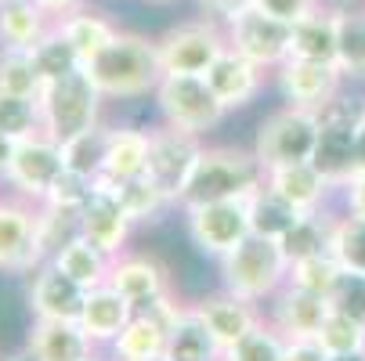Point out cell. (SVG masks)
Wrapping results in <instances>:
<instances>
[{
	"instance_id": "obj_49",
	"label": "cell",
	"mask_w": 365,
	"mask_h": 361,
	"mask_svg": "<svg viewBox=\"0 0 365 361\" xmlns=\"http://www.w3.org/2000/svg\"><path fill=\"white\" fill-rule=\"evenodd\" d=\"M340 192H344V206H347V214L365 217V174H351V181H347Z\"/></svg>"
},
{
	"instance_id": "obj_32",
	"label": "cell",
	"mask_w": 365,
	"mask_h": 361,
	"mask_svg": "<svg viewBox=\"0 0 365 361\" xmlns=\"http://www.w3.org/2000/svg\"><path fill=\"white\" fill-rule=\"evenodd\" d=\"M304 214L297 206H289L282 195H275L268 184H260L250 192V228L257 235H268V239H282Z\"/></svg>"
},
{
	"instance_id": "obj_55",
	"label": "cell",
	"mask_w": 365,
	"mask_h": 361,
	"mask_svg": "<svg viewBox=\"0 0 365 361\" xmlns=\"http://www.w3.org/2000/svg\"><path fill=\"white\" fill-rule=\"evenodd\" d=\"M0 4H4V0H0Z\"/></svg>"
},
{
	"instance_id": "obj_52",
	"label": "cell",
	"mask_w": 365,
	"mask_h": 361,
	"mask_svg": "<svg viewBox=\"0 0 365 361\" xmlns=\"http://www.w3.org/2000/svg\"><path fill=\"white\" fill-rule=\"evenodd\" d=\"M36 4L43 8V11H51V15H69V11H76L80 4H83V0H36Z\"/></svg>"
},
{
	"instance_id": "obj_38",
	"label": "cell",
	"mask_w": 365,
	"mask_h": 361,
	"mask_svg": "<svg viewBox=\"0 0 365 361\" xmlns=\"http://www.w3.org/2000/svg\"><path fill=\"white\" fill-rule=\"evenodd\" d=\"M0 90L40 98L43 76H40V69L33 62L29 47H0Z\"/></svg>"
},
{
	"instance_id": "obj_18",
	"label": "cell",
	"mask_w": 365,
	"mask_h": 361,
	"mask_svg": "<svg viewBox=\"0 0 365 361\" xmlns=\"http://www.w3.org/2000/svg\"><path fill=\"white\" fill-rule=\"evenodd\" d=\"M333 311V300L329 296H319V293H307V289H297V286H282L275 296H272V325L286 336V340H315L326 315Z\"/></svg>"
},
{
	"instance_id": "obj_6",
	"label": "cell",
	"mask_w": 365,
	"mask_h": 361,
	"mask_svg": "<svg viewBox=\"0 0 365 361\" xmlns=\"http://www.w3.org/2000/svg\"><path fill=\"white\" fill-rule=\"evenodd\" d=\"M319 123L322 113L300 109V105H282L268 120H260L253 152L264 170L286 167V163H311L319 145Z\"/></svg>"
},
{
	"instance_id": "obj_2",
	"label": "cell",
	"mask_w": 365,
	"mask_h": 361,
	"mask_svg": "<svg viewBox=\"0 0 365 361\" xmlns=\"http://www.w3.org/2000/svg\"><path fill=\"white\" fill-rule=\"evenodd\" d=\"M264 184V167H260L253 148L239 145H202L199 159L192 167V177L181 192V210L199 202H217V199H239L253 188Z\"/></svg>"
},
{
	"instance_id": "obj_30",
	"label": "cell",
	"mask_w": 365,
	"mask_h": 361,
	"mask_svg": "<svg viewBox=\"0 0 365 361\" xmlns=\"http://www.w3.org/2000/svg\"><path fill=\"white\" fill-rule=\"evenodd\" d=\"M293 55L315 58V62H336V19H333V11L315 8L293 22Z\"/></svg>"
},
{
	"instance_id": "obj_12",
	"label": "cell",
	"mask_w": 365,
	"mask_h": 361,
	"mask_svg": "<svg viewBox=\"0 0 365 361\" xmlns=\"http://www.w3.org/2000/svg\"><path fill=\"white\" fill-rule=\"evenodd\" d=\"M181 300L174 293L152 300L148 307H138L134 318L123 325V333L109 343L113 347V361H163V347H167V329L181 311Z\"/></svg>"
},
{
	"instance_id": "obj_51",
	"label": "cell",
	"mask_w": 365,
	"mask_h": 361,
	"mask_svg": "<svg viewBox=\"0 0 365 361\" xmlns=\"http://www.w3.org/2000/svg\"><path fill=\"white\" fill-rule=\"evenodd\" d=\"M15 137H8V134H0V181L8 177V167H11V156H15Z\"/></svg>"
},
{
	"instance_id": "obj_46",
	"label": "cell",
	"mask_w": 365,
	"mask_h": 361,
	"mask_svg": "<svg viewBox=\"0 0 365 361\" xmlns=\"http://www.w3.org/2000/svg\"><path fill=\"white\" fill-rule=\"evenodd\" d=\"M253 8L268 11V15H275V19H282V22H297V19H304L307 11H315L319 0H253Z\"/></svg>"
},
{
	"instance_id": "obj_24",
	"label": "cell",
	"mask_w": 365,
	"mask_h": 361,
	"mask_svg": "<svg viewBox=\"0 0 365 361\" xmlns=\"http://www.w3.org/2000/svg\"><path fill=\"white\" fill-rule=\"evenodd\" d=\"M29 347L40 354V361H94L98 357V343L80 329V322L36 318L29 329Z\"/></svg>"
},
{
	"instance_id": "obj_56",
	"label": "cell",
	"mask_w": 365,
	"mask_h": 361,
	"mask_svg": "<svg viewBox=\"0 0 365 361\" xmlns=\"http://www.w3.org/2000/svg\"><path fill=\"white\" fill-rule=\"evenodd\" d=\"M361 361H365V357H361Z\"/></svg>"
},
{
	"instance_id": "obj_50",
	"label": "cell",
	"mask_w": 365,
	"mask_h": 361,
	"mask_svg": "<svg viewBox=\"0 0 365 361\" xmlns=\"http://www.w3.org/2000/svg\"><path fill=\"white\" fill-rule=\"evenodd\" d=\"M354 174H365V109L358 116V137H354Z\"/></svg>"
},
{
	"instance_id": "obj_17",
	"label": "cell",
	"mask_w": 365,
	"mask_h": 361,
	"mask_svg": "<svg viewBox=\"0 0 365 361\" xmlns=\"http://www.w3.org/2000/svg\"><path fill=\"white\" fill-rule=\"evenodd\" d=\"M87 289L80 282H73L58 264H40L33 271V286H29V307L36 318H51V322H80Z\"/></svg>"
},
{
	"instance_id": "obj_5",
	"label": "cell",
	"mask_w": 365,
	"mask_h": 361,
	"mask_svg": "<svg viewBox=\"0 0 365 361\" xmlns=\"http://www.w3.org/2000/svg\"><path fill=\"white\" fill-rule=\"evenodd\" d=\"M152 98L167 127H178L199 137L206 130L221 127V120L228 116V109L221 105V98L214 94L210 80L202 73H167L160 87L152 90Z\"/></svg>"
},
{
	"instance_id": "obj_3",
	"label": "cell",
	"mask_w": 365,
	"mask_h": 361,
	"mask_svg": "<svg viewBox=\"0 0 365 361\" xmlns=\"http://www.w3.org/2000/svg\"><path fill=\"white\" fill-rule=\"evenodd\" d=\"M217 264H221L225 289H232L235 296L253 300V303L272 300L289 282V256H286L282 242L257 235V231H250Z\"/></svg>"
},
{
	"instance_id": "obj_1",
	"label": "cell",
	"mask_w": 365,
	"mask_h": 361,
	"mask_svg": "<svg viewBox=\"0 0 365 361\" xmlns=\"http://www.w3.org/2000/svg\"><path fill=\"white\" fill-rule=\"evenodd\" d=\"M91 80L98 83V90L106 98H145L160 87L163 80V66H160V47L155 40L141 36V33H116L98 55L87 62Z\"/></svg>"
},
{
	"instance_id": "obj_28",
	"label": "cell",
	"mask_w": 365,
	"mask_h": 361,
	"mask_svg": "<svg viewBox=\"0 0 365 361\" xmlns=\"http://www.w3.org/2000/svg\"><path fill=\"white\" fill-rule=\"evenodd\" d=\"M51 264H58L73 282H80L83 289H94V286H106L109 282V268H113V256L106 249H98L94 242H87L83 235H76L73 242H66Z\"/></svg>"
},
{
	"instance_id": "obj_36",
	"label": "cell",
	"mask_w": 365,
	"mask_h": 361,
	"mask_svg": "<svg viewBox=\"0 0 365 361\" xmlns=\"http://www.w3.org/2000/svg\"><path fill=\"white\" fill-rule=\"evenodd\" d=\"M106 148H109V127L106 123H98L69 141H62V159L69 170L98 181L101 177V167H106Z\"/></svg>"
},
{
	"instance_id": "obj_20",
	"label": "cell",
	"mask_w": 365,
	"mask_h": 361,
	"mask_svg": "<svg viewBox=\"0 0 365 361\" xmlns=\"http://www.w3.org/2000/svg\"><path fill=\"white\" fill-rule=\"evenodd\" d=\"M192 307H195V315L206 322V329L217 336L221 347H232L239 336H246L260 318H264V315H260V307H257L253 300H242V296H235L232 289L210 293V296L195 300Z\"/></svg>"
},
{
	"instance_id": "obj_41",
	"label": "cell",
	"mask_w": 365,
	"mask_h": 361,
	"mask_svg": "<svg viewBox=\"0 0 365 361\" xmlns=\"http://www.w3.org/2000/svg\"><path fill=\"white\" fill-rule=\"evenodd\" d=\"M340 275H344V268L336 264V256H333L329 249H326V253L300 256V261L289 264V286L307 289V293H319V296H333Z\"/></svg>"
},
{
	"instance_id": "obj_11",
	"label": "cell",
	"mask_w": 365,
	"mask_h": 361,
	"mask_svg": "<svg viewBox=\"0 0 365 361\" xmlns=\"http://www.w3.org/2000/svg\"><path fill=\"white\" fill-rule=\"evenodd\" d=\"M199 152H202L199 134H188V130H178V127H167V123L160 130H148V167H145V174L170 195L174 206L181 202V192L192 177Z\"/></svg>"
},
{
	"instance_id": "obj_44",
	"label": "cell",
	"mask_w": 365,
	"mask_h": 361,
	"mask_svg": "<svg viewBox=\"0 0 365 361\" xmlns=\"http://www.w3.org/2000/svg\"><path fill=\"white\" fill-rule=\"evenodd\" d=\"M91 192H94V181L66 167L58 174V181L51 184V192L43 195V202L47 206H58V210H83V202L91 199Z\"/></svg>"
},
{
	"instance_id": "obj_4",
	"label": "cell",
	"mask_w": 365,
	"mask_h": 361,
	"mask_svg": "<svg viewBox=\"0 0 365 361\" xmlns=\"http://www.w3.org/2000/svg\"><path fill=\"white\" fill-rule=\"evenodd\" d=\"M101 105L106 94L98 90V83L91 80L87 66L43 83L40 90V113H43V134H51L58 145L98 127L101 123Z\"/></svg>"
},
{
	"instance_id": "obj_7",
	"label": "cell",
	"mask_w": 365,
	"mask_h": 361,
	"mask_svg": "<svg viewBox=\"0 0 365 361\" xmlns=\"http://www.w3.org/2000/svg\"><path fill=\"white\" fill-rule=\"evenodd\" d=\"M155 47H160L163 76L167 73H202L206 76V69L228 51V33L214 19H199V22H181L167 29L155 40Z\"/></svg>"
},
{
	"instance_id": "obj_35",
	"label": "cell",
	"mask_w": 365,
	"mask_h": 361,
	"mask_svg": "<svg viewBox=\"0 0 365 361\" xmlns=\"http://www.w3.org/2000/svg\"><path fill=\"white\" fill-rule=\"evenodd\" d=\"M315 340L326 347V354L333 361H358V357H365V325L354 322L351 315H344L340 307H333V311L326 315V322H322Z\"/></svg>"
},
{
	"instance_id": "obj_27",
	"label": "cell",
	"mask_w": 365,
	"mask_h": 361,
	"mask_svg": "<svg viewBox=\"0 0 365 361\" xmlns=\"http://www.w3.org/2000/svg\"><path fill=\"white\" fill-rule=\"evenodd\" d=\"M55 26L51 11H43L36 0H4L0 4V47H29Z\"/></svg>"
},
{
	"instance_id": "obj_42",
	"label": "cell",
	"mask_w": 365,
	"mask_h": 361,
	"mask_svg": "<svg viewBox=\"0 0 365 361\" xmlns=\"http://www.w3.org/2000/svg\"><path fill=\"white\" fill-rule=\"evenodd\" d=\"M282 347H286V336L268 318H260L246 336H239L232 347H225L221 361H282Z\"/></svg>"
},
{
	"instance_id": "obj_33",
	"label": "cell",
	"mask_w": 365,
	"mask_h": 361,
	"mask_svg": "<svg viewBox=\"0 0 365 361\" xmlns=\"http://www.w3.org/2000/svg\"><path fill=\"white\" fill-rule=\"evenodd\" d=\"M76 235H80V210H58V206L36 202V256H40V264H47Z\"/></svg>"
},
{
	"instance_id": "obj_21",
	"label": "cell",
	"mask_w": 365,
	"mask_h": 361,
	"mask_svg": "<svg viewBox=\"0 0 365 361\" xmlns=\"http://www.w3.org/2000/svg\"><path fill=\"white\" fill-rule=\"evenodd\" d=\"M206 80H210L214 94L221 98V105L232 113V109L250 105V101L260 94V87H264V69L228 47L225 55L206 69Z\"/></svg>"
},
{
	"instance_id": "obj_10",
	"label": "cell",
	"mask_w": 365,
	"mask_h": 361,
	"mask_svg": "<svg viewBox=\"0 0 365 361\" xmlns=\"http://www.w3.org/2000/svg\"><path fill=\"white\" fill-rule=\"evenodd\" d=\"M365 105H351L347 98H336L322 109V123H319V145H315V163L322 170V177L333 188H344L347 177L354 174V137H358V116Z\"/></svg>"
},
{
	"instance_id": "obj_8",
	"label": "cell",
	"mask_w": 365,
	"mask_h": 361,
	"mask_svg": "<svg viewBox=\"0 0 365 361\" xmlns=\"http://www.w3.org/2000/svg\"><path fill=\"white\" fill-rule=\"evenodd\" d=\"M185 228L192 242L221 261L225 253H232L253 228H250V195L239 199H217V202H199L185 210Z\"/></svg>"
},
{
	"instance_id": "obj_9",
	"label": "cell",
	"mask_w": 365,
	"mask_h": 361,
	"mask_svg": "<svg viewBox=\"0 0 365 361\" xmlns=\"http://www.w3.org/2000/svg\"><path fill=\"white\" fill-rule=\"evenodd\" d=\"M228 47L260 69H279L293 55V22H282L260 8H246L242 15L225 22Z\"/></svg>"
},
{
	"instance_id": "obj_40",
	"label": "cell",
	"mask_w": 365,
	"mask_h": 361,
	"mask_svg": "<svg viewBox=\"0 0 365 361\" xmlns=\"http://www.w3.org/2000/svg\"><path fill=\"white\" fill-rule=\"evenodd\" d=\"M329 224H333V214L326 210H315V214H304L279 242L289 256V264L300 261V256H311V253H326L329 249Z\"/></svg>"
},
{
	"instance_id": "obj_19",
	"label": "cell",
	"mask_w": 365,
	"mask_h": 361,
	"mask_svg": "<svg viewBox=\"0 0 365 361\" xmlns=\"http://www.w3.org/2000/svg\"><path fill=\"white\" fill-rule=\"evenodd\" d=\"M109 286L116 293H123L134 303V311H138V307H148L152 300H160V296L170 293V275H167V268L155 261V256L120 253V256H113Z\"/></svg>"
},
{
	"instance_id": "obj_14",
	"label": "cell",
	"mask_w": 365,
	"mask_h": 361,
	"mask_svg": "<svg viewBox=\"0 0 365 361\" xmlns=\"http://www.w3.org/2000/svg\"><path fill=\"white\" fill-rule=\"evenodd\" d=\"M275 73H279V90L286 98V105L315 109V113H322L329 101H336L340 87H344V73L336 69V62H315V58L289 55Z\"/></svg>"
},
{
	"instance_id": "obj_48",
	"label": "cell",
	"mask_w": 365,
	"mask_h": 361,
	"mask_svg": "<svg viewBox=\"0 0 365 361\" xmlns=\"http://www.w3.org/2000/svg\"><path fill=\"white\" fill-rule=\"evenodd\" d=\"M199 8L206 11V19H214V22H228L235 15H242L246 8H253V0H199Z\"/></svg>"
},
{
	"instance_id": "obj_13",
	"label": "cell",
	"mask_w": 365,
	"mask_h": 361,
	"mask_svg": "<svg viewBox=\"0 0 365 361\" xmlns=\"http://www.w3.org/2000/svg\"><path fill=\"white\" fill-rule=\"evenodd\" d=\"M62 170H66L62 145L51 134H33L15 145V156H11L4 181L15 188V195H22L29 202H43V195L51 192V184L58 181Z\"/></svg>"
},
{
	"instance_id": "obj_29",
	"label": "cell",
	"mask_w": 365,
	"mask_h": 361,
	"mask_svg": "<svg viewBox=\"0 0 365 361\" xmlns=\"http://www.w3.org/2000/svg\"><path fill=\"white\" fill-rule=\"evenodd\" d=\"M336 19V69L344 80L365 83V8H333Z\"/></svg>"
},
{
	"instance_id": "obj_25",
	"label": "cell",
	"mask_w": 365,
	"mask_h": 361,
	"mask_svg": "<svg viewBox=\"0 0 365 361\" xmlns=\"http://www.w3.org/2000/svg\"><path fill=\"white\" fill-rule=\"evenodd\" d=\"M221 357L225 347L217 343V336L206 329V322L195 315V307L185 303L167 329L163 361H221Z\"/></svg>"
},
{
	"instance_id": "obj_31",
	"label": "cell",
	"mask_w": 365,
	"mask_h": 361,
	"mask_svg": "<svg viewBox=\"0 0 365 361\" xmlns=\"http://www.w3.org/2000/svg\"><path fill=\"white\" fill-rule=\"evenodd\" d=\"M58 29H62V36L76 47V55L83 58V66L98 55L101 47H106L120 29L106 19V15H98V11H83V8H76V11H69V15H62L58 22H55Z\"/></svg>"
},
{
	"instance_id": "obj_45",
	"label": "cell",
	"mask_w": 365,
	"mask_h": 361,
	"mask_svg": "<svg viewBox=\"0 0 365 361\" xmlns=\"http://www.w3.org/2000/svg\"><path fill=\"white\" fill-rule=\"evenodd\" d=\"M329 300H333V307H340L344 315H351L354 322H361V325H365V275L344 271Z\"/></svg>"
},
{
	"instance_id": "obj_39",
	"label": "cell",
	"mask_w": 365,
	"mask_h": 361,
	"mask_svg": "<svg viewBox=\"0 0 365 361\" xmlns=\"http://www.w3.org/2000/svg\"><path fill=\"white\" fill-rule=\"evenodd\" d=\"M33 62H36L43 83H51V80H58V76H66V73H73V69L83 66V58L76 55V47L62 36L58 26H51V29L33 43Z\"/></svg>"
},
{
	"instance_id": "obj_34",
	"label": "cell",
	"mask_w": 365,
	"mask_h": 361,
	"mask_svg": "<svg viewBox=\"0 0 365 361\" xmlns=\"http://www.w3.org/2000/svg\"><path fill=\"white\" fill-rule=\"evenodd\" d=\"M116 188V199H120V206L127 210V217L134 221V224H145V221H155L163 210H170V195L155 184L148 174H138V177H130V181H120V184H113Z\"/></svg>"
},
{
	"instance_id": "obj_53",
	"label": "cell",
	"mask_w": 365,
	"mask_h": 361,
	"mask_svg": "<svg viewBox=\"0 0 365 361\" xmlns=\"http://www.w3.org/2000/svg\"><path fill=\"white\" fill-rule=\"evenodd\" d=\"M4 361H40V354H36V350L26 343L22 350H15V354H11V357H4Z\"/></svg>"
},
{
	"instance_id": "obj_54",
	"label": "cell",
	"mask_w": 365,
	"mask_h": 361,
	"mask_svg": "<svg viewBox=\"0 0 365 361\" xmlns=\"http://www.w3.org/2000/svg\"><path fill=\"white\" fill-rule=\"evenodd\" d=\"M94 361H101V357H94Z\"/></svg>"
},
{
	"instance_id": "obj_43",
	"label": "cell",
	"mask_w": 365,
	"mask_h": 361,
	"mask_svg": "<svg viewBox=\"0 0 365 361\" xmlns=\"http://www.w3.org/2000/svg\"><path fill=\"white\" fill-rule=\"evenodd\" d=\"M0 134H8L15 141L43 134V113H40V98L26 94H8L0 90Z\"/></svg>"
},
{
	"instance_id": "obj_22",
	"label": "cell",
	"mask_w": 365,
	"mask_h": 361,
	"mask_svg": "<svg viewBox=\"0 0 365 361\" xmlns=\"http://www.w3.org/2000/svg\"><path fill=\"white\" fill-rule=\"evenodd\" d=\"M264 184L282 195L289 206H297L300 214H315L326 206L333 184L322 177V170L315 163H286V167H272L264 170Z\"/></svg>"
},
{
	"instance_id": "obj_15",
	"label": "cell",
	"mask_w": 365,
	"mask_h": 361,
	"mask_svg": "<svg viewBox=\"0 0 365 361\" xmlns=\"http://www.w3.org/2000/svg\"><path fill=\"white\" fill-rule=\"evenodd\" d=\"M36 202L15 195L0 199V271H36Z\"/></svg>"
},
{
	"instance_id": "obj_23",
	"label": "cell",
	"mask_w": 365,
	"mask_h": 361,
	"mask_svg": "<svg viewBox=\"0 0 365 361\" xmlns=\"http://www.w3.org/2000/svg\"><path fill=\"white\" fill-rule=\"evenodd\" d=\"M130 318H134V303H130L123 293H116L109 282L87 289L83 311H80V329H83L98 347H101V343H113Z\"/></svg>"
},
{
	"instance_id": "obj_37",
	"label": "cell",
	"mask_w": 365,
	"mask_h": 361,
	"mask_svg": "<svg viewBox=\"0 0 365 361\" xmlns=\"http://www.w3.org/2000/svg\"><path fill=\"white\" fill-rule=\"evenodd\" d=\"M329 253L344 271L365 275V217L340 214L329 224Z\"/></svg>"
},
{
	"instance_id": "obj_47",
	"label": "cell",
	"mask_w": 365,
	"mask_h": 361,
	"mask_svg": "<svg viewBox=\"0 0 365 361\" xmlns=\"http://www.w3.org/2000/svg\"><path fill=\"white\" fill-rule=\"evenodd\" d=\"M282 361H333L319 340H286Z\"/></svg>"
},
{
	"instance_id": "obj_26",
	"label": "cell",
	"mask_w": 365,
	"mask_h": 361,
	"mask_svg": "<svg viewBox=\"0 0 365 361\" xmlns=\"http://www.w3.org/2000/svg\"><path fill=\"white\" fill-rule=\"evenodd\" d=\"M148 167V130L138 127H109V148H106V167H101V181L120 184Z\"/></svg>"
},
{
	"instance_id": "obj_16",
	"label": "cell",
	"mask_w": 365,
	"mask_h": 361,
	"mask_svg": "<svg viewBox=\"0 0 365 361\" xmlns=\"http://www.w3.org/2000/svg\"><path fill=\"white\" fill-rule=\"evenodd\" d=\"M130 228H134V221L120 206L116 188L98 177L91 199L83 202V210H80V235L87 242H94L98 249H106L109 256H120L127 239H130Z\"/></svg>"
}]
</instances>
